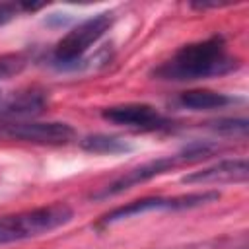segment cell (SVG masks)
<instances>
[{
  "label": "cell",
  "mask_w": 249,
  "mask_h": 249,
  "mask_svg": "<svg viewBox=\"0 0 249 249\" xmlns=\"http://www.w3.org/2000/svg\"><path fill=\"white\" fill-rule=\"evenodd\" d=\"M237 66L239 60L230 54L224 37L212 35L181 47L169 60L154 70V76L167 82H195L230 74Z\"/></svg>",
  "instance_id": "obj_1"
},
{
  "label": "cell",
  "mask_w": 249,
  "mask_h": 249,
  "mask_svg": "<svg viewBox=\"0 0 249 249\" xmlns=\"http://www.w3.org/2000/svg\"><path fill=\"white\" fill-rule=\"evenodd\" d=\"M72 216V208L64 202H54L33 210L0 216V245L49 233L60 226H66Z\"/></svg>",
  "instance_id": "obj_2"
},
{
  "label": "cell",
  "mask_w": 249,
  "mask_h": 249,
  "mask_svg": "<svg viewBox=\"0 0 249 249\" xmlns=\"http://www.w3.org/2000/svg\"><path fill=\"white\" fill-rule=\"evenodd\" d=\"M210 148L208 146H202V144H196V146H191V148H185L183 152L179 154H173V156H165V158H158V160H152L148 163H142L138 167H132L128 169L124 175L117 177L115 181H111L109 185H105L101 191H97L95 195H91V198L95 200H103V198H111V196H117L124 191H128L130 187H136L140 183H146L158 175H163L167 171H171L173 167L181 165V163H191V161H198V160H204L210 156Z\"/></svg>",
  "instance_id": "obj_3"
},
{
  "label": "cell",
  "mask_w": 249,
  "mask_h": 249,
  "mask_svg": "<svg viewBox=\"0 0 249 249\" xmlns=\"http://www.w3.org/2000/svg\"><path fill=\"white\" fill-rule=\"evenodd\" d=\"M113 25V14L103 12L97 16H91L72 27L54 47L53 51V62L60 68L76 66L84 58V54L93 47Z\"/></svg>",
  "instance_id": "obj_4"
},
{
  "label": "cell",
  "mask_w": 249,
  "mask_h": 249,
  "mask_svg": "<svg viewBox=\"0 0 249 249\" xmlns=\"http://www.w3.org/2000/svg\"><path fill=\"white\" fill-rule=\"evenodd\" d=\"M216 191H204V193H191V195H181V196H150V198H140L134 202H128L124 206H119L105 214L99 220V226H111L117 222H123L132 216H142L148 212L156 210H187V208H196L202 204H208L212 200H218Z\"/></svg>",
  "instance_id": "obj_5"
},
{
  "label": "cell",
  "mask_w": 249,
  "mask_h": 249,
  "mask_svg": "<svg viewBox=\"0 0 249 249\" xmlns=\"http://www.w3.org/2000/svg\"><path fill=\"white\" fill-rule=\"evenodd\" d=\"M76 130L68 123L51 121V123H39V121H16V123H4L2 136H8L12 140L31 142V144H43V146H60L74 138Z\"/></svg>",
  "instance_id": "obj_6"
},
{
  "label": "cell",
  "mask_w": 249,
  "mask_h": 249,
  "mask_svg": "<svg viewBox=\"0 0 249 249\" xmlns=\"http://www.w3.org/2000/svg\"><path fill=\"white\" fill-rule=\"evenodd\" d=\"M101 117L113 124L126 126L132 130H160L169 124V121L152 105L148 103H123L105 107L101 111Z\"/></svg>",
  "instance_id": "obj_7"
},
{
  "label": "cell",
  "mask_w": 249,
  "mask_h": 249,
  "mask_svg": "<svg viewBox=\"0 0 249 249\" xmlns=\"http://www.w3.org/2000/svg\"><path fill=\"white\" fill-rule=\"evenodd\" d=\"M249 167L245 160H224L210 167L193 171L181 181L189 185H210V183H245Z\"/></svg>",
  "instance_id": "obj_8"
},
{
  "label": "cell",
  "mask_w": 249,
  "mask_h": 249,
  "mask_svg": "<svg viewBox=\"0 0 249 249\" xmlns=\"http://www.w3.org/2000/svg\"><path fill=\"white\" fill-rule=\"evenodd\" d=\"M45 105H47V93L37 88H27V89L16 91L10 99H6L0 107V113L4 117L23 121V119L43 113Z\"/></svg>",
  "instance_id": "obj_9"
},
{
  "label": "cell",
  "mask_w": 249,
  "mask_h": 249,
  "mask_svg": "<svg viewBox=\"0 0 249 249\" xmlns=\"http://www.w3.org/2000/svg\"><path fill=\"white\" fill-rule=\"evenodd\" d=\"M233 99L226 93L212 89H189L179 95V105L191 111H212L230 105Z\"/></svg>",
  "instance_id": "obj_10"
},
{
  "label": "cell",
  "mask_w": 249,
  "mask_h": 249,
  "mask_svg": "<svg viewBox=\"0 0 249 249\" xmlns=\"http://www.w3.org/2000/svg\"><path fill=\"white\" fill-rule=\"evenodd\" d=\"M80 146L82 150L89 154H99V156H115V154H124L132 150V146L124 138L113 136V134H89L80 140Z\"/></svg>",
  "instance_id": "obj_11"
},
{
  "label": "cell",
  "mask_w": 249,
  "mask_h": 249,
  "mask_svg": "<svg viewBox=\"0 0 249 249\" xmlns=\"http://www.w3.org/2000/svg\"><path fill=\"white\" fill-rule=\"evenodd\" d=\"M41 4H16V2H0V27L16 19L21 12L39 10Z\"/></svg>",
  "instance_id": "obj_12"
},
{
  "label": "cell",
  "mask_w": 249,
  "mask_h": 249,
  "mask_svg": "<svg viewBox=\"0 0 249 249\" xmlns=\"http://www.w3.org/2000/svg\"><path fill=\"white\" fill-rule=\"evenodd\" d=\"M212 130L220 132V134H228V136H245L247 132V121L245 119H222L210 124Z\"/></svg>",
  "instance_id": "obj_13"
},
{
  "label": "cell",
  "mask_w": 249,
  "mask_h": 249,
  "mask_svg": "<svg viewBox=\"0 0 249 249\" xmlns=\"http://www.w3.org/2000/svg\"><path fill=\"white\" fill-rule=\"evenodd\" d=\"M2 128H4V123H0V136H2Z\"/></svg>",
  "instance_id": "obj_14"
}]
</instances>
